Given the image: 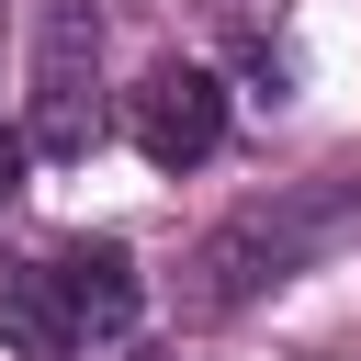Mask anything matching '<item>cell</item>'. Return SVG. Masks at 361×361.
Wrapping results in <instances>:
<instances>
[{
    "label": "cell",
    "instance_id": "5b68a950",
    "mask_svg": "<svg viewBox=\"0 0 361 361\" xmlns=\"http://www.w3.org/2000/svg\"><path fill=\"white\" fill-rule=\"evenodd\" d=\"M56 282H68V305H79V327H135V305H147V282H135V259L113 248V237H79L68 259H56Z\"/></svg>",
    "mask_w": 361,
    "mask_h": 361
},
{
    "label": "cell",
    "instance_id": "7a4b0ae2",
    "mask_svg": "<svg viewBox=\"0 0 361 361\" xmlns=\"http://www.w3.org/2000/svg\"><path fill=\"white\" fill-rule=\"evenodd\" d=\"M79 34H90V0H56V11H45V68H34V147H45V158H79V147H90Z\"/></svg>",
    "mask_w": 361,
    "mask_h": 361
},
{
    "label": "cell",
    "instance_id": "3957f363",
    "mask_svg": "<svg viewBox=\"0 0 361 361\" xmlns=\"http://www.w3.org/2000/svg\"><path fill=\"white\" fill-rule=\"evenodd\" d=\"M90 327H79V305H68V282H56V259H0V350L11 361H68Z\"/></svg>",
    "mask_w": 361,
    "mask_h": 361
},
{
    "label": "cell",
    "instance_id": "277c9868",
    "mask_svg": "<svg viewBox=\"0 0 361 361\" xmlns=\"http://www.w3.org/2000/svg\"><path fill=\"white\" fill-rule=\"evenodd\" d=\"M305 237H316L305 203H282V214H271V203L237 214V226L203 237V259H192V271H203V305H237V259H259V282H282V259H305Z\"/></svg>",
    "mask_w": 361,
    "mask_h": 361
},
{
    "label": "cell",
    "instance_id": "6da1fadb",
    "mask_svg": "<svg viewBox=\"0 0 361 361\" xmlns=\"http://www.w3.org/2000/svg\"><path fill=\"white\" fill-rule=\"evenodd\" d=\"M124 135H135L147 169H203L214 135H226V90H214L203 68H147L135 102H124Z\"/></svg>",
    "mask_w": 361,
    "mask_h": 361
},
{
    "label": "cell",
    "instance_id": "8992f818",
    "mask_svg": "<svg viewBox=\"0 0 361 361\" xmlns=\"http://www.w3.org/2000/svg\"><path fill=\"white\" fill-rule=\"evenodd\" d=\"M11 180H23V135L0 124V203H11Z\"/></svg>",
    "mask_w": 361,
    "mask_h": 361
}]
</instances>
